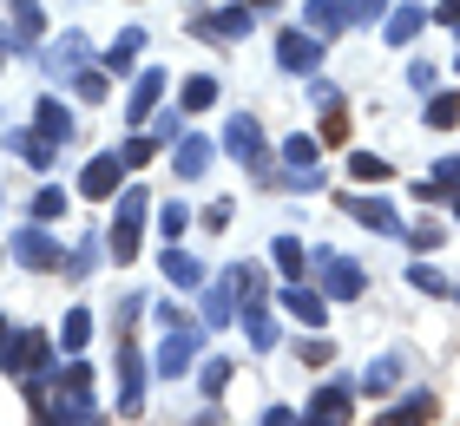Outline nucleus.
Listing matches in <instances>:
<instances>
[{
    "label": "nucleus",
    "instance_id": "obj_1",
    "mask_svg": "<svg viewBox=\"0 0 460 426\" xmlns=\"http://www.w3.org/2000/svg\"><path fill=\"white\" fill-rule=\"evenodd\" d=\"M99 413H93V374L79 368H59V394H53V420L47 426H93Z\"/></svg>",
    "mask_w": 460,
    "mask_h": 426
},
{
    "label": "nucleus",
    "instance_id": "obj_2",
    "mask_svg": "<svg viewBox=\"0 0 460 426\" xmlns=\"http://www.w3.org/2000/svg\"><path fill=\"white\" fill-rule=\"evenodd\" d=\"M47 354H53V341L40 335V328H13L7 341H0V374H47Z\"/></svg>",
    "mask_w": 460,
    "mask_h": 426
},
{
    "label": "nucleus",
    "instance_id": "obj_3",
    "mask_svg": "<svg viewBox=\"0 0 460 426\" xmlns=\"http://www.w3.org/2000/svg\"><path fill=\"white\" fill-rule=\"evenodd\" d=\"M145 190H119V217H112V263H132L138 256V230H145Z\"/></svg>",
    "mask_w": 460,
    "mask_h": 426
},
{
    "label": "nucleus",
    "instance_id": "obj_4",
    "mask_svg": "<svg viewBox=\"0 0 460 426\" xmlns=\"http://www.w3.org/2000/svg\"><path fill=\"white\" fill-rule=\"evenodd\" d=\"M237 295H257V269H250V263L230 269L217 289H204V322H217V328L237 322Z\"/></svg>",
    "mask_w": 460,
    "mask_h": 426
},
{
    "label": "nucleus",
    "instance_id": "obj_5",
    "mask_svg": "<svg viewBox=\"0 0 460 426\" xmlns=\"http://www.w3.org/2000/svg\"><path fill=\"white\" fill-rule=\"evenodd\" d=\"M79 190H86L93 204H106V197H119V190H125V158H119V152H106V158H93L86 170H79Z\"/></svg>",
    "mask_w": 460,
    "mask_h": 426
},
{
    "label": "nucleus",
    "instance_id": "obj_6",
    "mask_svg": "<svg viewBox=\"0 0 460 426\" xmlns=\"http://www.w3.org/2000/svg\"><path fill=\"white\" fill-rule=\"evenodd\" d=\"M316 283H323L329 302H349V295H362V269L349 256H316Z\"/></svg>",
    "mask_w": 460,
    "mask_h": 426
},
{
    "label": "nucleus",
    "instance_id": "obj_7",
    "mask_svg": "<svg viewBox=\"0 0 460 426\" xmlns=\"http://www.w3.org/2000/svg\"><path fill=\"white\" fill-rule=\"evenodd\" d=\"M224 152L237 164H263V132H257V118H250V112H237L224 125Z\"/></svg>",
    "mask_w": 460,
    "mask_h": 426
},
{
    "label": "nucleus",
    "instance_id": "obj_8",
    "mask_svg": "<svg viewBox=\"0 0 460 426\" xmlns=\"http://www.w3.org/2000/svg\"><path fill=\"white\" fill-rule=\"evenodd\" d=\"M277 59H283V73H316V59H323V47H316V33H283L277 39Z\"/></svg>",
    "mask_w": 460,
    "mask_h": 426
},
{
    "label": "nucleus",
    "instance_id": "obj_9",
    "mask_svg": "<svg viewBox=\"0 0 460 426\" xmlns=\"http://www.w3.org/2000/svg\"><path fill=\"white\" fill-rule=\"evenodd\" d=\"M13 256H20L27 269H59V263H66V256H59V243L40 237V230H20V237H13Z\"/></svg>",
    "mask_w": 460,
    "mask_h": 426
},
{
    "label": "nucleus",
    "instance_id": "obj_10",
    "mask_svg": "<svg viewBox=\"0 0 460 426\" xmlns=\"http://www.w3.org/2000/svg\"><path fill=\"white\" fill-rule=\"evenodd\" d=\"M283 309L296 315V322L323 328V315H329V295H323V289H303V283H289V289H283Z\"/></svg>",
    "mask_w": 460,
    "mask_h": 426
},
{
    "label": "nucleus",
    "instance_id": "obj_11",
    "mask_svg": "<svg viewBox=\"0 0 460 426\" xmlns=\"http://www.w3.org/2000/svg\"><path fill=\"white\" fill-rule=\"evenodd\" d=\"M428 420H434V394H428V387H414L402 407H388L375 426H428Z\"/></svg>",
    "mask_w": 460,
    "mask_h": 426
},
{
    "label": "nucleus",
    "instance_id": "obj_12",
    "mask_svg": "<svg viewBox=\"0 0 460 426\" xmlns=\"http://www.w3.org/2000/svg\"><path fill=\"white\" fill-rule=\"evenodd\" d=\"M158 99H164V73H138V85H132V105H125V118L132 125H145L158 112Z\"/></svg>",
    "mask_w": 460,
    "mask_h": 426
},
{
    "label": "nucleus",
    "instance_id": "obj_13",
    "mask_svg": "<svg viewBox=\"0 0 460 426\" xmlns=\"http://www.w3.org/2000/svg\"><path fill=\"white\" fill-rule=\"evenodd\" d=\"M33 132H40V138H53V144H66V138H73V112H66L59 99H40V112H33Z\"/></svg>",
    "mask_w": 460,
    "mask_h": 426
},
{
    "label": "nucleus",
    "instance_id": "obj_14",
    "mask_svg": "<svg viewBox=\"0 0 460 426\" xmlns=\"http://www.w3.org/2000/svg\"><path fill=\"white\" fill-rule=\"evenodd\" d=\"M349 210H355V223H368V230H382V237H408V230H402V217H394V210H388L382 197H355Z\"/></svg>",
    "mask_w": 460,
    "mask_h": 426
},
{
    "label": "nucleus",
    "instance_id": "obj_15",
    "mask_svg": "<svg viewBox=\"0 0 460 426\" xmlns=\"http://www.w3.org/2000/svg\"><path fill=\"white\" fill-rule=\"evenodd\" d=\"M198 33H204V39H217V33H224V39H243V33H250V7H224V13H204V20H198Z\"/></svg>",
    "mask_w": 460,
    "mask_h": 426
},
{
    "label": "nucleus",
    "instance_id": "obj_16",
    "mask_svg": "<svg viewBox=\"0 0 460 426\" xmlns=\"http://www.w3.org/2000/svg\"><path fill=\"white\" fill-rule=\"evenodd\" d=\"M349 20H355V13H349V0H309V33H323V39H329V33H342Z\"/></svg>",
    "mask_w": 460,
    "mask_h": 426
},
{
    "label": "nucleus",
    "instance_id": "obj_17",
    "mask_svg": "<svg viewBox=\"0 0 460 426\" xmlns=\"http://www.w3.org/2000/svg\"><path fill=\"white\" fill-rule=\"evenodd\" d=\"M309 420H316V426H342V420H349V387H316Z\"/></svg>",
    "mask_w": 460,
    "mask_h": 426
},
{
    "label": "nucleus",
    "instance_id": "obj_18",
    "mask_svg": "<svg viewBox=\"0 0 460 426\" xmlns=\"http://www.w3.org/2000/svg\"><path fill=\"white\" fill-rule=\"evenodd\" d=\"M178 105H184V112H211V105H217V79L211 73H191L178 85Z\"/></svg>",
    "mask_w": 460,
    "mask_h": 426
},
{
    "label": "nucleus",
    "instance_id": "obj_19",
    "mask_svg": "<svg viewBox=\"0 0 460 426\" xmlns=\"http://www.w3.org/2000/svg\"><path fill=\"white\" fill-rule=\"evenodd\" d=\"M191 348H198V335H191V328H172V341H164V354H158V374H164V380H172V374H184Z\"/></svg>",
    "mask_w": 460,
    "mask_h": 426
},
{
    "label": "nucleus",
    "instance_id": "obj_20",
    "mask_svg": "<svg viewBox=\"0 0 460 426\" xmlns=\"http://www.w3.org/2000/svg\"><path fill=\"white\" fill-rule=\"evenodd\" d=\"M237 315H243V328H250V341H257V348H277V322H270V302H257V295H250Z\"/></svg>",
    "mask_w": 460,
    "mask_h": 426
},
{
    "label": "nucleus",
    "instance_id": "obj_21",
    "mask_svg": "<svg viewBox=\"0 0 460 426\" xmlns=\"http://www.w3.org/2000/svg\"><path fill=\"white\" fill-rule=\"evenodd\" d=\"M138 400H145V361L125 348V387H119V413H138Z\"/></svg>",
    "mask_w": 460,
    "mask_h": 426
},
{
    "label": "nucleus",
    "instance_id": "obj_22",
    "mask_svg": "<svg viewBox=\"0 0 460 426\" xmlns=\"http://www.w3.org/2000/svg\"><path fill=\"white\" fill-rule=\"evenodd\" d=\"M138 47H145V33L125 27V33L112 39V53H106V73H132V66H138Z\"/></svg>",
    "mask_w": 460,
    "mask_h": 426
},
{
    "label": "nucleus",
    "instance_id": "obj_23",
    "mask_svg": "<svg viewBox=\"0 0 460 426\" xmlns=\"http://www.w3.org/2000/svg\"><path fill=\"white\" fill-rule=\"evenodd\" d=\"M421 20H428V0H408V7L388 20V39H394V47H408V39L421 33Z\"/></svg>",
    "mask_w": 460,
    "mask_h": 426
},
{
    "label": "nucleus",
    "instance_id": "obj_24",
    "mask_svg": "<svg viewBox=\"0 0 460 426\" xmlns=\"http://www.w3.org/2000/svg\"><path fill=\"white\" fill-rule=\"evenodd\" d=\"M178 178H204V164H211V144H204V138H178Z\"/></svg>",
    "mask_w": 460,
    "mask_h": 426
},
{
    "label": "nucleus",
    "instance_id": "obj_25",
    "mask_svg": "<svg viewBox=\"0 0 460 426\" xmlns=\"http://www.w3.org/2000/svg\"><path fill=\"white\" fill-rule=\"evenodd\" d=\"M164 275H172V283H184V289H198V283H204V275H198V256H191V249H178V243L164 249Z\"/></svg>",
    "mask_w": 460,
    "mask_h": 426
},
{
    "label": "nucleus",
    "instance_id": "obj_26",
    "mask_svg": "<svg viewBox=\"0 0 460 426\" xmlns=\"http://www.w3.org/2000/svg\"><path fill=\"white\" fill-rule=\"evenodd\" d=\"M13 152L27 158L33 170H47V164H53V138H40V132H20V138H13Z\"/></svg>",
    "mask_w": 460,
    "mask_h": 426
},
{
    "label": "nucleus",
    "instance_id": "obj_27",
    "mask_svg": "<svg viewBox=\"0 0 460 426\" xmlns=\"http://www.w3.org/2000/svg\"><path fill=\"white\" fill-rule=\"evenodd\" d=\"M428 125H434V132H454V125H460V99L454 92H434L428 99Z\"/></svg>",
    "mask_w": 460,
    "mask_h": 426
},
{
    "label": "nucleus",
    "instance_id": "obj_28",
    "mask_svg": "<svg viewBox=\"0 0 460 426\" xmlns=\"http://www.w3.org/2000/svg\"><path fill=\"white\" fill-rule=\"evenodd\" d=\"M59 341H66V354H79V348L93 341V315H86V309H73V315H66V328H59Z\"/></svg>",
    "mask_w": 460,
    "mask_h": 426
},
{
    "label": "nucleus",
    "instance_id": "obj_29",
    "mask_svg": "<svg viewBox=\"0 0 460 426\" xmlns=\"http://www.w3.org/2000/svg\"><path fill=\"white\" fill-rule=\"evenodd\" d=\"M394 380H402V361H394V354H388V361H375V368L362 374V387H368V394H388V387H394Z\"/></svg>",
    "mask_w": 460,
    "mask_h": 426
},
{
    "label": "nucleus",
    "instance_id": "obj_30",
    "mask_svg": "<svg viewBox=\"0 0 460 426\" xmlns=\"http://www.w3.org/2000/svg\"><path fill=\"white\" fill-rule=\"evenodd\" d=\"M119 158H125V170L152 164V158H158V138H145V132H138V138H125V144H119Z\"/></svg>",
    "mask_w": 460,
    "mask_h": 426
},
{
    "label": "nucleus",
    "instance_id": "obj_31",
    "mask_svg": "<svg viewBox=\"0 0 460 426\" xmlns=\"http://www.w3.org/2000/svg\"><path fill=\"white\" fill-rule=\"evenodd\" d=\"M434 190H460V158H441V170L421 178V197H434Z\"/></svg>",
    "mask_w": 460,
    "mask_h": 426
},
{
    "label": "nucleus",
    "instance_id": "obj_32",
    "mask_svg": "<svg viewBox=\"0 0 460 426\" xmlns=\"http://www.w3.org/2000/svg\"><path fill=\"white\" fill-rule=\"evenodd\" d=\"M277 269H283V275H303V269H309V263H303V243H296V237H277Z\"/></svg>",
    "mask_w": 460,
    "mask_h": 426
},
{
    "label": "nucleus",
    "instance_id": "obj_33",
    "mask_svg": "<svg viewBox=\"0 0 460 426\" xmlns=\"http://www.w3.org/2000/svg\"><path fill=\"white\" fill-rule=\"evenodd\" d=\"M13 27H20V39H40V27H47V20H40L33 0H13Z\"/></svg>",
    "mask_w": 460,
    "mask_h": 426
},
{
    "label": "nucleus",
    "instance_id": "obj_34",
    "mask_svg": "<svg viewBox=\"0 0 460 426\" xmlns=\"http://www.w3.org/2000/svg\"><path fill=\"white\" fill-rule=\"evenodd\" d=\"M408 283H414V289H428V295H447V275H441V269H428V263H414V269H408Z\"/></svg>",
    "mask_w": 460,
    "mask_h": 426
},
{
    "label": "nucleus",
    "instance_id": "obj_35",
    "mask_svg": "<svg viewBox=\"0 0 460 426\" xmlns=\"http://www.w3.org/2000/svg\"><path fill=\"white\" fill-rule=\"evenodd\" d=\"M198 380H204V394L217 400V394H224V380H230V361H224V354H217V361H204V374H198Z\"/></svg>",
    "mask_w": 460,
    "mask_h": 426
},
{
    "label": "nucleus",
    "instance_id": "obj_36",
    "mask_svg": "<svg viewBox=\"0 0 460 426\" xmlns=\"http://www.w3.org/2000/svg\"><path fill=\"white\" fill-rule=\"evenodd\" d=\"M59 210H66V190H40V197H33V217L40 223H53Z\"/></svg>",
    "mask_w": 460,
    "mask_h": 426
},
{
    "label": "nucleus",
    "instance_id": "obj_37",
    "mask_svg": "<svg viewBox=\"0 0 460 426\" xmlns=\"http://www.w3.org/2000/svg\"><path fill=\"white\" fill-rule=\"evenodd\" d=\"M349 170H355V178H362V184H368V178L382 184V178H388V158H375V152H362V158H355Z\"/></svg>",
    "mask_w": 460,
    "mask_h": 426
},
{
    "label": "nucleus",
    "instance_id": "obj_38",
    "mask_svg": "<svg viewBox=\"0 0 460 426\" xmlns=\"http://www.w3.org/2000/svg\"><path fill=\"white\" fill-rule=\"evenodd\" d=\"M230 210H237V204H230V197H217V204H211V210H204V217H198V223H204V230H211V237H217V230H230Z\"/></svg>",
    "mask_w": 460,
    "mask_h": 426
},
{
    "label": "nucleus",
    "instance_id": "obj_39",
    "mask_svg": "<svg viewBox=\"0 0 460 426\" xmlns=\"http://www.w3.org/2000/svg\"><path fill=\"white\" fill-rule=\"evenodd\" d=\"M158 230H164V243H178V237H184V204H164Z\"/></svg>",
    "mask_w": 460,
    "mask_h": 426
},
{
    "label": "nucleus",
    "instance_id": "obj_40",
    "mask_svg": "<svg viewBox=\"0 0 460 426\" xmlns=\"http://www.w3.org/2000/svg\"><path fill=\"white\" fill-rule=\"evenodd\" d=\"M79 99H106V79H99V73H79Z\"/></svg>",
    "mask_w": 460,
    "mask_h": 426
},
{
    "label": "nucleus",
    "instance_id": "obj_41",
    "mask_svg": "<svg viewBox=\"0 0 460 426\" xmlns=\"http://www.w3.org/2000/svg\"><path fill=\"white\" fill-rule=\"evenodd\" d=\"M408 237H414V243H421V249H434V243H441V237H447V230H441V223H421V230H408Z\"/></svg>",
    "mask_w": 460,
    "mask_h": 426
},
{
    "label": "nucleus",
    "instance_id": "obj_42",
    "mask_svg": "<svg viewBox=\"0 0 460 426\" xmlns=\"http://www.w3.org/2000/svg\"><path fill=\"white\" fill-rule=\"evenodd\" d=\"M434 20H447V27H460V0H441V7H434Z\"/></svg>",
    "mask_w": 460,
    "mask_h": 426
},
{
    "label": "nucleus",
    "instance_id": "obj_43",
    "mask_svg": "<svg viewBox=\"0 0 460 426\" xmlns=\"http://www.w3.org/2000/svg\"><path fill=\"white\" fill-rule=\"evenodd\" d=\"M263 426H296V413H289V407H270V413H263Z\"/></svg>",
    "mask_w": 460,
    "mask_h": 426
},
{
    "label": "nucleus",
    "instance_id": "obj_44",
    "mask_svg": "<svg viewBox=\"0 0 460 426\" xmlns=\"http://www.w3.org/2000/svg\"><path fill=\"white\" fill-rule=\"evenodd\" d=\"M454 223H460V190H454Z\"/></svg>",
    "mask_w": 460,
    "mask_h": 426
},
{
    "label": "nucleus",
    "instance_id": "obj_45",
    "mask_svg": "<svg viewBox=\"0 0 460 426\" xmlns=\"http://www.w3.org/2000/svg\"><path fill=\"white\" fill-rule=\"evenodd\" d=\"M0 341H7V315H0Z\"/></svg>",
    "mask_w": 460,
    "mask_h": 426
},
{
    "label": "nucleus",
    "instance_id": "obj_46",
    "mask_svg": "<svg viewBox=\"0 0 460 426\" xmlns=\"http://www.w3.org/2000/svg\"><path fill=\"white\" fill-rule=\"evenodd\" d=\"M250 7H263V0H250Z\"/></svg>",
    "mask_w": 460,
    "mask_h": 426
},
{
    "label": "nucleus",
    "instance_id": "obj_47",
    "mask_svg": "<svg viewBox=\"0 0 460 426\" xmlns=\"http://www.w3.org/2000/svg\"><path fill=\"white\" fill-rule=\"evenodd\" d=\"M303 426H316V420H303Z\"/></svg>",
    "mask_w": 460,
    "mask_h": 426
},
{
    "label": "nucleus",
    "instance_id": "obj_48",
    "mask_svg": "<svg viewBox=\"0 0 460 426\" xmlns=\"http://www.w3.org/2000/svg\"><path fill=\"white\" fill-rule=\"evenodd\" d=\"M454 66H460V53H454Z\"/></svg>",
    "mask_w": 460,
    "mask_h": 426
}]
</instances>
